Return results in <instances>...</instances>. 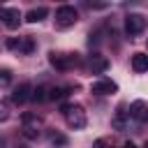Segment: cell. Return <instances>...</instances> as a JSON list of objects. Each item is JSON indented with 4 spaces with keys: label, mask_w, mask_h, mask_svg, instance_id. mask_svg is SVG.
Returning <instances> with one entry per match:
<instances>
[{
    "label": "cell",
    "mask_w": 148,
    "mask_h": 148,
    "mask_svg": "<svg viewBox=\"0 0 148 148\" xmlns=\"http://www.w3.org/2000/svg\"><path fill=\"white\" fill-rule=\"evenodd\" d=\"M62 113H65V120H67V125H69L72 130H83L86 123H88L86 111H83V106H79V104H65V106H62Z\"/></svg>",
    "instance_id": "1"
},
{
    "label": "cell",
    "mask_w": 148,
    "mask_h": 148,
    "mask_svg": "<svg viewBox=\"0 0 148 148\" xmlns=\"http://www.w3.org/2000/svg\"><path fill=\"white\" fill-rule=\"evenodd\" d=\"M49 62L58 72H67V69L76 67L81 62V58H79V53H56V51H51L49 53Z\"/></svg>",
    "instance_id": "2"
},
{
    "label": "cell",
    "mask_w": 148,
    "mask_h": 148,
    "mask_svg": "<svg viewBox=\"0 0 148 148\" xmlns=\"http://www.w3.org/2000/svg\"><path fill=\"white\" fill-rule=\"evenodd\" d=\"M76 21H79V12L72 5H60L56 9V28L65 30V28H72Z\"/></svg>",
    "instance_id": "3"
},
{
    "label": "cell",
    "mask_w": 148,
    "mask_h": 148,
    "mask_svg": "<svg viewBox=\"0 0 148 148\" xmlns=\"http://www.w3.org/2000/svg\"><path fill=\"white\" fill-rule=\"evenodd\" d=\"M21 132L25 139H37L42 132V118L37 113H23L21 116Z\"/></svg>",
    "instance_id": "4"
},
{
    "label": "cell",
    "mask_w": 148,
    "mask_h": 148,
    "mask_svg": "<svg viewBox=\"0 0 148 148\" xmlns=\"http://www.w3.org/2000/svg\"><path fill=\"white\" fill-rule=\"evenodd\" d=\"M146 16L143 14H127L125 16V32H127V37H136V35H141L143 30H146Z\"/></svg>",
    "instance_id": "5"
},
{
    "label": "cell",
    "mask_w": 148,
    "mask_h": 148,
    "mask_svg": "<svg viewBox=\"0 0 148 148\" xmlns=\"http://www.w3.org/2000/svg\"><path fill=\"white\" fill-rule=\"evenodd\" d=\"M7 49H14L18 53H32L35 51V39L28 35V37H9L7 39Z\"/></svg>",
    "instance_id": "6"
},
{
    "label": "cell",
    "mask_w": 148,
    "mask_h": 148,
    "mask_svg": "<svg viewBox=\"0 0 148 148\" xmlns=\"http://www.w3.org/2000/svg\"><path fill=\"white\" fill-rule=\"evenodd\" d=\"M0 18H2V23H5L7 30H16L18 23H21V12L14 9V7H2L0 9Z\"/></svg>",
    "instance_id": "7"
},
{
    "label": "cell",
    "mask_w": 148,
    "mask_h": 148,
    "mask_svg": "<svg viewBox=\"0 0 148 148\" xmlns=\"http://www.w3.org/2000/svg\"><path fill=\"white\" fill-rule=\"evenodd\" d=\"M116 90H118V86L111 79H99V81H92L90 83V92L92 95H113Z\"/></svg>",
    "instance_id": "8"
},
{
    "label": "cell",
    "mask_w": 148,
    "mask_h": 148,
    "mask_svg": "<svg viewBox=\"0 0 148 148\" xmlns=\"http://www.w3.org/2000/svg\"><path fill=\"white\" fill-rule=\"evenodd\" d=\"M32 86L30 83H18L16 88H14V92H12V102L14 104H23V102H28V99H32Z\"/></svg>",
    "instance_id": "9"
},
{
    "label": "cell",
    "mask_w": 148,
    "mask_h": 148,
    "mask_svg": "<svg viewBox=\"0 0 148 148\" xmlns=\"http://www.w3.org/2000/svg\"><path fill=\"white\" fill-rule=\"evenodd\" d=\"M130 116L136 118V120H141V123H148V104H146L143 99L132 102V104H130Z\"/></svg>",
    "instance_id": "10"
},
{
    "label": "cell",
    "mask_w": 148,
    "mask_h": 148,
    "mask_svg": "<svg viewBox=\"0 0 148 148\" xmlns=\"http://www.w3.org/2000/svg\"><path fill=\"white\" fill-rule=\"evenodd\" d=\"M90 69H92V74L106 72V69H109V58L102 56V53H92V56H90Z\"/></svg>",
    "instance_id": "11"
},
{
    "label": "cell",
    "mask_w": 148,
    "mask_h": 148,
    "mask_svg": "<svg viewBox=\"0 0 148 148\" xmlns=\"http://www.w3.org/2000/svg\"><path fill=\"white\" fill-rule=\"evenodd\" d=\"M127 113H130V111H125V106H118L116 113H113V118H111V125H113L116 130H125V125H127Z\"/></svg>",
    "instance_id": "12"
},
{
    "label": "cell",
    "mask_w": 148,
    "mask_h": 148,
    "mask_svg": "<svg viewBox=\"0 0 148 148\" xmlns=\"http://www.w3.org/2000/svg\"><path fill=\"white\" fill-rule=\"evenodd\" d=\"M46 14H49L46 7H32V9L25 14V21H28V23H39L42 18H46Z\"/></svg>",
    "instance_id": "13"
},
{
    "label": "cell",
    "mask_w": 148,
    "mask_h": 148,
    "mask_svg": "<svg viewBox=\"0 0 148 148\" xmlns=\"http://www.w3.org/2000/svg\"><path fill=\"white\" fill-rule=\"evenodd\" d=\"M132 69L134 72H148V56L146 53H134L132 56Z\"/></svg>",
    "instance_id": "14"
},
{
    "label": "cell",
    "mask_w": 148,
    "mask_h": 148,
    "mask_svg": "<svg viewBox=\"0 0 148 148\" xmlns=\"http://www.w3.org/2000/svg\"><path fill=\"white\" fill-rule=\"evenodd\" d=\"M69 86H53L51 90H49V99H53V102H58V99H62V97H67L69 95Z\"/></svg>",
    "instance_id": "15"
},
{
    "label": "cell",
    "mask_w": 148,
    "mask_h": 148,
    "mask_svg": "<svg viewBox=\"0 0 148 148\" xmlns=\"http://www.w3.org/2000/svg\"><path fill=\"white\" fill-rule=\"evenodd\" d=\"M49 143L53 148H65L67 146V136L60 134V132H49Z\"/></svg>",
    "instance_id": "16"
},
{
    "label": "cell",
    "mask_w": 148,
    "mask_h": 148,
    "mask_svg": "<svg viewBox=\"0 0 148 148\" xmlns=\"http://www.w3.org/2000/svg\"><path fill=\"white\" fill-rule=\"evenodd\" d=\"M44 92H46V88H44V86H37V88L32 90V99H35V102H44V99H49V95H44Z\"/></svg>",
    "instance_id": "17"
},
{
    "label": "cell",
    "mask_w": 148,
    "mask_h": 148,
    "mask_svg": "<svg viewBox=\"0 0 148 148\" xmlns=\"http://www.w3.org/2000/svg\"><path fill=\"white\" fill-rule=\"evenodd\" d=\"M9 81H12V72H9V69H2V72H0V83H2V88H7Z\"/></svg>",
    "instance_id": "18"
},
{
    "label": "cell",
    "mask_w": 148,
    "mask_h": 148,
    "mask_svg": "<svg viewBox=\"0 0 148 148\" xmlns=\"http://www.w3.org/2000/svg\"><path fill=\"white\" fill-rule=\"evenodd\" d=\"M92 148H113V146H111L109 139H97V141L92 143Z\"/></svg>",
    "instance_id": "19"
},
{
    "label": "cell",
    "mask_w": 148,
    "mask_h": 148,
    "mask_svg": "<svg viewBox=\"0 0 148 148\" xmlns=\"http://www.w3.org/2000/svg\"><path fill=\"white\" fill-rule=\"evenodd\" d=\"M0 109H2V113H0V120H7V116H9V113H7V102H2V106H0Z\"/></svg>",
    "instance_id": "20"
},
{
    "label": "cell",
    "mask_w": 148,
    "mask_h": 148,
    "mask_svg": "<svg viewBox=\"0 0 148 148\" xmlns=\"http://www.w3.org/2000/svg\"><path fill=\"white\" fill-rule=\"evenodd\" d=\"M123 148H136V146H134L132 141H127V143H123Z\"/></svg>",
    "instance_id": "21"
},
{
    "label": "cell",
    "mask_w": 148,
    "mask_h": 148,
    "mask_svg": "<svg viewBox=\"0 0 148 148\" xmlns=\"http://www.w3.org/2000/svg\"><path fill=\"white\" fill-rule=\"evenodd\" d=\"M16 148H28V146H16Z\"/></svg>",
    "instance_id": "22"
},
{
    "label": "cell",
    "mask_w": 148,
    "mask_h": 148,
    "mask_svg": "<svg viewBox=\"0 0 148 148\" xmlns=\"http://www.w3.org/2000/svg\"><path fill=\"white\" fill-rule=\"evenodd\" d=\"M143 148H148V141H146V146H143Z\"/></svg>",
    "instance_id": "23"
}]
</instances>
